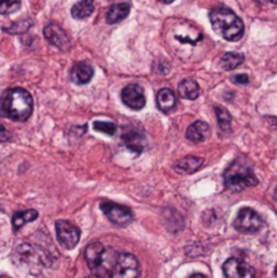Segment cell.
I'll use <instances>...</instances> for the list:
<instances>
[{
	"mask_svg": "<svg viewBox=\"0 0 277 278\" xmlns=\"http://www.w3.org/2000/svg\"><path fill=\"white\" fill-rule=\"evenodd\" d=\"M274 275L277 277V265H276V269H274Z\"/></svg>",
	"mask_w": 277,
	"mask_h": 278,
	"instance_id": "cell-33",
	"label": "cell"
},
{
	"mask_svg": "<svg viewBox=\"0 0 277 278\" xmlns=\"http://www.w3.org/2000/svg\"><path fill=\"white\" fill-rule=\"evenodd\" d=\"M211 136V126L204 121L193 122L187 131V139L193 143H203Z\"/></svg>",
	"mask_w": 277,
	"mask_h": 278,
	"instance_id": "cell-15",
	"label": "cell"
},
{
	"mask_svg": "<svg viewBox=\"0 0 277 278\" xmlns=\"http://www.w3.org/2000/svg\"><path fill=\"white\" fill-rule=\"evenodd\" d=\"M243 61H245L243 54L235 52H228L220 57V66L224 71H233L235 68H238Z\"/></svg>",
	"mask_w": 277,
	"mask_h": 278,
	"instance_id": "cell-22",
	"label": "cell"
},
{
	"mask_svg": "<svg viewBox=\"0 0 277 278\" xmlns=\"http://www.w3.org/2000/svg\"><path fill=\"white\" fill-rule=\"evenodd\" d=\"M14 256H15L17 261H19L21 263H25V265L49 267L53 262L52 256L49 255L43 248L29 243H23L21 246H18L15 252H14Z\"/></svg>",
	"mask_w": 277,
	"mask_h": 278,
	"instance_id": "cell-5",
	"label": "cell"
},
{
	"mask_svg": "<svg viewBox=\"0 0 277 278\" xmlns=\"http://www.w3.org/2000/svg\"><path fill=\"white\" fill-rule=\"evenodd\" d=\"M215 113H216L217 122H219V126L223 132H229L231 129V114L228 113V110H225L224 107L221 106H216L215 107Z\"/></svg>",
	"mask_w": 277,
	"mask_h": 278,
	"instance_id": "cell-24",
	"label": "cell"
},
{
	"mask_svg": "<svg viewBox=\"0 0 277 278\" xmlns=\"http://www.w3.org/2000/svg\"><path fill=\"white\" fill-rule=\"evenodd\" d=\"M224 185L229 191L239 193L247 187L258 185V179L253 173L250 164H247L245 161L235 160L225 170Z\"/></svg>",
	"mask_w": 277,
	"mask_h": 278,
	"instance_id": "cell-4",
	"label": "cell"
},
{
	"mask_svg": "<svg viewBox=\"0 0 277 278\" xmlns=\"http://www.w3.org/2000/svg\"><path fill=\"white\" fill-rule=\"evenodd\" d=\"M37 217H38V212L35 209H29V210H25V212L15 213L13 216L14 231L21 230L26 223L34 221V220H37Z\"/></svg>",
	"mask_w": 277,
	"mask_h": 278,
	"instance_id": "cell-21",
	"label": "cell"
},
{
	"mask_svg": "<svg viewBox=\"0 0 277 278\" xmlns=\"http://www.w3.org/2000/svg\"><path fill=\"white\" fill-rule=\"evenodd\" d=\"M140 263L129 252H121L110 278H140Z\"/></svg>",
	"mask_w": 277,
	"mask_h": 278,
	"instance_id": "cell-7",
	"label": "cell"
},
{
	"mask_svg": "<svg viewBox=\"0 0 277 278\" xmlns=\"http://www.w3.org/2000/svg\"><path fill=\"white\" fill-rule=\"evenodd\" d=\"M173 37L181 45H192V46L200 44L204 39V35L201 34V31L197 30L195 26H192L189 23L178 25L177 29L174 30Z\"/></svg>",
	"mask_w": 277,
	"mask_h": 278,
	"instance_id": "cell-12",
	"label": "cell"
},
{
	"mask_svg": "<svg viewBox=\"0 0 277 278\" xmlns=\"http://www.w3.org/2000/svg\"><path fill=\"white\" fill-rule=\"evenodd\" d=\"M94 70L87 63H76L71 70V80L75 84H86L93 79Z\"/></svg>",
	"mask_w": 277,
	"mask_h": 278,
	"instance_id": "cell-16",
	"label": "cell"
},
{
	"mask_svg": "<svg viewBox=\"0 0 277 278\" xmlns=\"http://www.w3.org/2000/svg\"><path fill=\"white\" fill-rule=\"evenodd\" d=\"M94 129L97 132L105 133V135L113 136L117 132V125L114 122H106V121H96L94 122Z\"/></svg>",
	"mask_w": 277,
	"mask_h": 278,
	"instance_id": "cell-26",
	"label": "cell"
},
{
	"mask_svg": "<svg viewBox=\"0 0 277 278\" xmlns=\"http://www.w3.org/2000/svg\"><path fill=\"white\" fill-rule=\"evenodd\" d=\"M94 11V2L91 0H83V2H78L76 5L72 7V17L75 19H86L93 14Z\"/></svg>",
	"mask_w": 277,
	"mask_h": 278,
	"instance_id": "cell-23",
	"label": "cell"
},
{
	"mask_svg": "<svg viewBox=\"0 0 277 278\" xmlns=\"http://www.w3.org/2000/svg\"><path fill=\"white\" fill-rule=\"evenodd\" d=\"M264 226V220L260 214L250 208H242L237 214L234 221L235 230L242 234H256Z\"/></svg>",
	"mask_w": 277,
	"mask_h": 278,
	"instance_id": "cell-6",
	"label": "cell"
},
{
	"mask_svg": "<svg viewBox=\"0 0 277 278\" xmlns=\"http://www.w3.org/2000/svg\"><path fill=\"white\" fill-rule=\"evenodd\" d=\"M209 21L212 23L213 30L227 41H238L242 38L245 25L233 10L224 6H217L211 10Z\"/></svg>",
	"mask_w": 277,
	"mask_h": 278,
	"instance_id": "cell-3",
	"label": "cell"
},
{
	"mask_svg": "<svg viewBox=\"0 0 277 278\" xmlns=\"http://www.w3.org/2000/svg\"><path fill=\"white\" fill-rule=\"evenodd\" d=\"M86 278H100V277H97V275H94V274H93V275H88V277H86Z\"/></svg>",
	"mask_w": 277,
	"mask_h": 278,
	"instance_id": "cell-31",
	"label": "cell"
},
{
	"mask_svg": "<svg viewBox=\"0 0 277 278\" xmlns=\"http://www.w3.org/2000/svg\"><path fill=\"white\" fill-rule=\"evenodd\" d=\"M122 143L129 151L134 152L136 155H140L147 145V140L142 132L129 131L122 135Z\"/></svg>",
	"mask_w": 277,
	"mask_h": 278,
	"instance_id": "cell-14",
	"label": "cell"
},
{
	"mask_svg": "<svg viewBox=\"0 0 277 278\" xmlns=\"http://www.w3.org/2000/svg\"><path fill=\"white\" fill-rule=\"evenodd\" d=\"M156 104L159 107L160 112L163 113H169L175 107L177 104V98L170 88H162L158 95H156Z\"/></svg>",
	"mask_w": 277,
	"mask_h": 278,
	"instance_id": "cell-18",
	"label": "cell"
},
{
	"mask_svg": "<svg viewBox=\"0 0 277 278\" xmlns=\"http://www.w3.org/2000/svg\"><path fill=\"white\" fill-rule=\"evenodd\" d=\"M274 198H276L277 201V187H276V190H274Z\"/></svg>",
	"mask_w": 277,
	"mask_h": 278,
	"instance_id": "cell-32",
	"label": "cell"
},
{
	"mask_svg": "<svg viewBox=\"0 0 277 278\" xmlns=\"http://www.w3.org/2000/svg\"><path fill=\"white\" fill-rule=\"evenodd\" d=\"M21 9V2H0V14L9 15Z\"/></svg>",
	"mask_w": 277,
	"mask_h": 278,
	"instance_id": "cell-27",
	"label": "cell"
},
{
	"mask_svg": "<svg viewBox=\"0 0 277 278\" xmlns=\"http://www.w3.org/2000/svg\"><path fill=\"white\" fill-rule=\"evenodd\" d=\"M56 235L59 244L65 250H72L76 247L80 240V230L67 220L56 221Z\"/></svg>",
	"mask_w": 277,
	"mask_h": 278,
	"instance_id": "cell-8",
	"label": "cell"
},
{
	"mask_svg": "<svg viewBox=\"0 0 277 278\" xmlns=\"http://www.w3.org/2000/svg\"><path fill=\"white\" fill-rule=\"evenodd\" d=\"M189 278H208V277H207V275H204V274H201V273H195V274H192Z\"/></svg>",
	"mask_w": 277,
	"mask_h": 278,
	"instance_id": "cell-30",
	"label": "cell"
},
{
	"mask_svg": "<svg viewBox=\"0 0 277 278\" xmlns=\"http://www.w3.org/2000/svg\"><path fill=\"white\" fill-rule=\"evenodd\" d=\"M233 82L238 83V84H247L249 83V76L245 74L235 75L234 78H233Z\"/></svg>",
	"mask_w": 277,
	"mask_h": 278,
	"instance_id": "cell-29",
	"label": "cell"
},
{
	"mask_svg": "<svg viewBox=\"0 0 277 278\" xmlns=\"http://www.w3.org/2000/svg\"><path fill=\"white\" fill-rule=\"evenodd\" d=\"M178 92H179V95H181L182 98H185V99L195 100L197 99V96L200 95V87L195 80L187 79V80H183V82L179 83V86H178Z\"/></svg>",
	"mask_w": 277,
	"mask_h": 278,
	"instance_id": "cell-20",
	"label": "cell"
},
{
	"mask_svg": "<svg viewBox=\"0 0 277 278\" xmlns=\"http://www.w3.org/2000/svg\"><path fill=\"white\" fill-rule=\"evenodd\" d=\"M102 212L106 214V217L118 227H125L132 223L133 220V214L130 212V209L122 205L114 204V202H102L101 204Z\"/></svg>",
	"mask_w": 277,
	"mask_h": 278,
	"instance_id": "cell-9",
	"label": "cell"
},
{
	"mask_svg": "<svg viewBox=\"0 0 277 278\" xmlns=\"http://www.w3.org/2000/svg\"><path fill=\"white\" fill-rule=\"evenodd\" d=\"M225 278H254V269L239 258H229L223 265Z\"/></svg>",
	"mask_w": 277,
	"mask_h": 278,
	"instance_id": "cell-10",
	"label": "cell"
},
{
	"mask_svg": "<svg viewBox=\"0 0 277 278\" xmlns=\"http://www.w3.org/2000/svg\"><path fill=\"white\" fill-rule=\"evenodd\" d=\"M130 6L128 3H117V5H113L106 13V22L109 25H114L124 21L128 14H129Z\"/></svg>",
	"mask_w": 277,
	"mask_h": 278,
	"instance_id": "cell-19",
	"label": "cell"
},
{
	"mask_svg": "<svg viewBox=\"0 0 277 278\" xmlns=\"http://www.w3.org/2000/svg\"><path fill=\"white\" fill-rule=\"evenodd\" d=\"M121 99L132 110H142L146 106L144 90L138 84H129L122 88Z\"/></svg>",
	"mask_w": 277,
	"mask_h": 278,
	"instance_id": "cell-11",
	"label": "cell"
},
{
	"mask_svg": "<svg viewBox=\"0 0 277 278\" xmlns=\"http://www.w3.org/2000/svg\"><path fill=\"white\" fill-rule=\"evenodd\" d=\"M87 266L100 278H108L112 275L114 266L117 263L118 254L112 247H105L100 242L90 243L84 250Z\"/></svg>",
	"mask_w": 277,
	"mask_h": 278,
	"instance_id": "cell-2",
	"label": "cell"
},
{
	"mask_svg": "<svg viewBox=\"0 0 277 278\" xmlns=\"http://www.w3.org/2000/svg\"><path fill=\"white\" fill-rule=\"evenodd\" d=\"M33 113V96L25 88L6 90L0 99V116L13 121H26Z\"/></svg>",
	"mask_w": 277,
	"mask_h": 278,
	"instance_id": "cell-1",
	"label": "cell"
},
{
	"mask_svg": "<svg viewBox=\"0 0 277 278\" xmlns=\"http://www.w3.org/2000/svg\"><path fill=\"white\" fill-rule=\"evenodd\" d=\"M31 25L33 23H31L30 19H23V21L14 22L10 27H5V31H7L10 34H22V33H26Z\"/></svg>",
	"mask_w": 277,
	"mask_h": 278,
	"instance_id": "cell-25",
	"label": "cell"
},
{
	"mask_svg": "<svg viewBox=\"0 0 277 278\" xmlns=\"http://www.w3.org/2000/svg\"><path fill=\"white\" fill-rule=\"evenodd\" d=\"M10 140H11V133L0 122V143H6V141H10Z\"/></svg>",
	"mask_w": 277,
	"mask_h": 278,
	"instance_id": "cell-28",
	"label": "cell"
},
{
	"mask_svg": "<svg viewBox=\"0 0 277 278\" xmlns=\"http://www.w3.org/2000/svg\"><path fill=\"white\" fill-rule=\"evenodd\" d=\"M43 37L48 39L51 44L55 45L56 48L63 49V50L68 49L69 45H71V39H69L68 34L57 23H49L48 26H45Z\"/></svg>",
	"mask_w": 277,
	"mask_h": 278,
	"instance_id": "cell-13",
	"label": "cell"
},
{
	"mask_svg": "<svg viewBox=\"0 0 277 278\" xmlns=\"http://www.w3.org/2000/svg\"><path fill=\"white\" fill-rule=\"evenodd\" d=\"M204 164L203 157L197 156H187L178 160L174 164V170L179 173V174H193L196 171H199Z\"/></svg>",
	"mask_w": 277,
	"mask_h": 278,
	"instance_id": "cell-17",
	"label": "cell"
}]
</instances>
